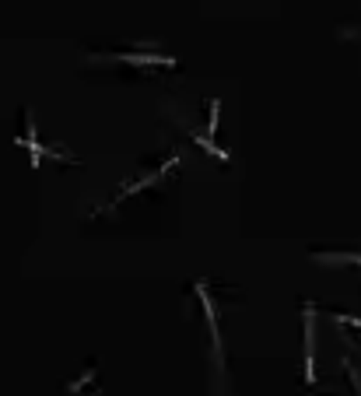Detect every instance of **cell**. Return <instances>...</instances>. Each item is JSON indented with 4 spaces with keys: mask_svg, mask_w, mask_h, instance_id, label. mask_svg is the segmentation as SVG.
<instances>
[{
    "mask_svg": "<svg viewBox=\"0 0 361 396\" xmlns=\"http://www.w3.org/2000/svg\"><path fill=\"white\" fill-rule=\"evenodd\" d=\"M197 295H200V305H204V312H207V326H211V337H214V361H218V368H221L225 358H221V337H218V312H214V302H211L204 281L197 284Z\"/></svg>",
    "mask_w": 361,
    "mask_h": 396,
    "instance_id": "7a4b0ae2",
    "label": "cell"
},
{
    "mask_svg": "<svg viewBox=\"0 0 361 396\" xmlns=\"http://www.w3.org/2000/svg\"><path fill=\"white\" fill-rule=\"evenodd\" d=\"M316 323H312V309H305V382H316Z\"/></svg>",
    "mask_w": 361,
    "mask_h": 396,
    "instance_id": "3957f363",
    "label": "cell"
},
{
    "mask_svg": "<svg viewBox=\"0 0 361 396\" xmlns=\"http://www.w3.org/2000/svg\"><path fill=\"white\" fill-rule=\"evenodd\" d=\"M316 260L319 263H358L361 267V256H354V253H316Z\"/></svg>",
    "mask_w": 361,
    "mask_h": 396,
    "instance_id": "5b68a950",
    "label": "cell"
},
{
    "mask_svg": "<svg viewBox=\"0 0 361 396\" xmlns=\"http://www.w3.org/2000/svg\"><path fill=\"white\" fill-rule=\"evenodd\" d=\"M193 144H200V148H204L207 155H214V158H221V162H228V151H221V148H214V141H211V137H200V134H197V137H193Z\"/></svg>",
    "mask_w": 361,
    "mask_h": 396,
    "instance_id": "8992f818",
    "label": "cell"
},
{
    "mask_svg": "<svg viewBox=\"0 0 361 396\" xmlns=\"http://www.w3.org/2000/svg\"><path fill=\"white\" fill-rule=\"evenodd\" d=\"M18 144H25V148L32 151V165L39 169V165H43V151H46V148L36 141V120H32V116H29V137H25V141H18Z\"/></svg>",
    "mask_w": 361,
    "mask_h": 396,
    "instance_id": "277c9868",
    "label": "cell"
},
{
    "mask_svg": "<svg viewBox=\"0 0 361 396\" xmlns=\"http://www.w3.org/2000/svg\"><path fill=\"white\" fill-rule=\"evenodd\" d=\"M95 60H116V64H134V67H176V57H158V53H106Z\"/></svg>",
    "mask_w": 361,
    "mask_h": 396,
    "instance_id": "6da1fadb",
    "label": "cell"
},
{
    "mask_svg": "<svg viewBox=\"0 0 361 396\" xmlns=\"http://www.w3.org/2000/svg\"><path fill=\"white\" fill-rule=\"evenodd\" d=\"M337 319L347 323V326H358V330H361V319H354V316H337Z\"/></svg>",
    "mask_w": 361,
    "mask_h": 396,
    "instance_id": "52a82bcc",
    "label": "cell"
}]
</instances>
